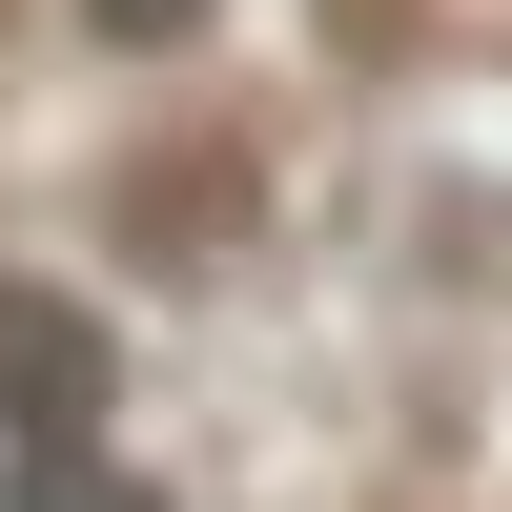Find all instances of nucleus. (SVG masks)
I'll list each match as a JSON object with an SVG mask.
<instances>
[{"mask_svg":"<svg viewBox=\"0 0 512 512\" xmlns=\"http://www.w3.org/2000/svg\"><path fill=\"white\" fill-rule=\"evenodd\" d=\"M123 410V328L82 308L62 267H0V451H41V431H103Z\"/></svg>","mask_w":512,"mask_h":512,"instance_id":"nucleus-1","label":"nucleus"},{"mask_svg":"<svg viewBox=\"0 0 512 512\" xmlns=\"http://www.w3.org/2000/svg\"><path fill=\"white\" fill-rule=\"evenodd\" d=\"M246 205H267V185H246V144H144V164H123V246L185 267V287L246 246Z\"/></svg>","mask_w":512,"mask_h":512,"instance_id":"nucleus-2","label":"nucleus"},{"mask_svg":"<svg viewBox=\"0 0 512 512\" xmlns=\"http://www.w3.org/2000/svg\"><path fill=\"white\" fill-rule=\"evenodd\" d=\"M0 512H185L164 472H123L103 431H41V451H0Z\"/></svg>","mask_w":512,"mask_h":512,"instance_id":"nucleus-3","label":"nucleus"},{"mask_svg":"<svg viewBox=\"0 0 512 512\" xmlns=\"http://www.w3.org/2000/svg\"><path fill=\"white\" fill-rule=\"evenodd\" d=\"M205 21H226V0H82V41H103V62H185Z\"/></svg>","mask_w":512,"mask_h":512,"instance_id":"nucleus-4","label":"nucleus"}]
</instances>
